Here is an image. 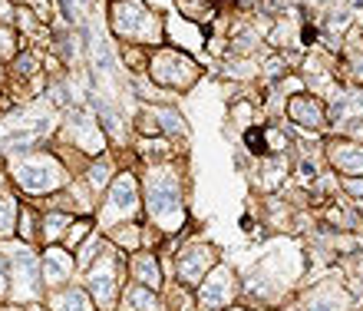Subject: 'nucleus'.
Listing matches in <instances>:
<instances>
[{"label": "nucleus", "instance_id": "19", "mask_svg": "<svg viewBox=\"0 0 363 311\" xmlns=\"http://www.w3.org/2000/svg\"><path fill=\"white\" fill-rule=\"evenodd\" d=\"M106 239H109V245L113 249H119L123 255H133L143 249V222H125V225H116V229H109L106 232Z\"/></svg>", "mask_w": 363, "mask_h": 311}, {"label": "nucleus", "instance_id": "8", "mask_svg": "<svg viewBox=\"0 0 363 311\" xmlns=\"http://www.w3.org/2000/svg\"><path fill=\"white\" fill-rule=\"evenodd\" d=\"M145 77L152 80L159 89L185 93V89L195 87V80H199V63L179 47H159V50H152V60H149V73H145Z\"/></svg>", "mask_w": 363, "mask_h": 311}, {"label": "nucleus", "instance_id": "18", "mask_svg": "<svg viewBox=\"0 0 363 311\" xmlns=\"http://www.w3.org/2000/svg\"><path fill=\"white\" fill-rule=\"evenodd\" d=\"M155 119H159V133H162L175 149H182L189 143V126H185L182 113H175L172 107H155Z\"/></svg>", "mask_w": 363, "mask_h": 311}, {"label": "nucleus", "instance_id": "10", "mask_svg": "<svg viewBox=\"0 0 363 311\" xmlns=\"http://www.w3.org/2000/svg\"><path fill=\"white\" fill-rule=\"evenodd\" d=\"M238 298V282H235V272H228L225 265H215L205 282L195 288V305L201 311H228Z\"/></svg>", "mask_w": 363, "mask_h": 311}, {"label": "nucleus", "instance_id": "27", "mask_svg": "<svg viewBox=\"0 0 363 311\" xmlns=\"http://www.w3.org/2000/svg\"><path fill=\"white\" fill-rule=\"evenodd\" d=\"M0 311H23V305H13V302H7V305H0Z\"/></svg>", "mask_w": 363, "mask_h": 311}, {"label": "nucleus", "instance_id": "14", "mask_svg": "<svg viewBox=\"0 0 363 311\" xmlns=\"http://www.w3.org/2000/svg\"><path fill=\"white\" fill-rule=\"evenodd\" d=\"M47 311H96V305L83 288V282H73L47 295Z\"/></svg>", "mask_w": 363, "mask_h": 311}, {"label": "nucleus", "instance_id": "5", "mask_svg": "<svg viewBox=\"0 0 363 311\" xmlns=\"http://www.w3.org/2000/svg\"><path fill=\"white\" fill-rule=\"evenodd\" d=\"M125 258L119 249H106L86 272L79 275L83 288L89 292L96 311H119V298H123V288L129 285V272H125Z\"/></svg>", "mask_w": 363, "mask_h": 311}, {"label": "nucleus", "instance_id": "3", "mask_svg": "<svg viewBox=\"0 0 363 311\" xmlns=\"http://www.w3.org/2000/svg\"><path fill=\"white\" fill-rule=\"evenodd\" d=\"M106 30L113 43H139L149 50L165 47V17L145 0H106Z\"/></svg>", "mask_w": 363, "mask_h": 311}, {"label": "nucleus", "instance_id": "15", "mask_svg": "<svg viewBox=\"0 0 363 311\" xmlns=\"http://www.w3.org/2000/svg\"><path fill=\"white\" fill-rule=\"evenodd\" d=\"M119 311H169V308H165L162 292H152V288L129 282L123 288V298H119Z\"/></svg>", "mask_w": 363, "mask_h": 311}, {"label": "nucleus", "instance_id": "6", "mask_svg": "<svg viewBox=\"0 0 363 311\" xmlns=\"http://www.w3.org/2000/svg\"><path fill=\"white\" fill-rule=\"evenodd\" d=\"M0 255H7L10 262V302L13 305L47 302L37 245H23L20 239H10V242H0Z\"/></svg>", "mask_w": 363, "mask_h": 311}, {"label": "nucleus", "instance_id": "11", "mask_svg": "<svg viewBox=\"0 0 363 311\" xmlns=\"http://www.w3.org/2000/svg\"><path fill=\"white\" fill-rule=\"evenodd\" d=\"M40 275H43L47 295L79 282L77 255L69 252V249H63V245H47V249H40Z\"/></svg>", "mask_w": 363, "mask_h": 311}, {"label": "nucleus", "instance_id": "22", "mask_svg": "<svg viewBox=\"0 0 363 311\" xmlns=\"http://www.w3.org/2000/svg\"><path fill=\"white\" fill-rule=\"evenodd\" d=\"M106 249H109V239H106V235L99 232V229H96V232L89 235L86 242H83V245L77 249V252H73V255H77V265H79V275L86 272L89 265H93L96 258H99V255L106 252Z\"/></svg>", "mask_w": 363, "mask_h": 311}, {"label": "nucleus", "instance_id": "13", "mask_svg": "<svg viewBox=\"0 0 363 311\" xmlns=\"http://www.w3.org/2000/svg\"><path fill=\"white\" fill-rule=\"evenodd\" d=\"M119 175V163H116L113 153H103L96 156V159H89L86 169H83V175H77V179H83V185H86L89 192H93V199L99 202L106 195V189L113 185V179Z\"/></svg>", "mask_w": 363, "mask_h": 311}, {"label": "nucleus", "instance_id": "21", "mask_svg": "<svg viewBox=\"0 0 363 311\" xmlns=\"http://www.w3.org/2000/svg\"><path fill=\"white\" fill-rule=\"evenodd\" d=\"M40 209L33 202L20 205V219H17V239L23 245H37L40 249Z\"/></svg>", "mask_w": 363, "mask_h": 311}, {"label": "nucleus", "instance_id": "17", "mask_svg": "<svg viewBox=\"0 0 363 311\" xmlns=\"http://www.w3.org/2000/svg\"><path fill=\"white\" fill-rule=\"evenodd\" d=\"M116 60L125 70V77H143V73H149L152 50L139 47V43H116Z\"/></svg>", "mask_w": 363, "mask_h": 311}, {"label": "nucleus", "instance_id": "25", "mask_svg": "<svg viewBox=\"0 0 363 311\" xmlns=\"http://www.w3.org/2000/svg\"><path fill=\"white\" fill-rule=\"evenodd\" d=\"M245 149L248 153H255V156H264L268 153V133L264 129H245Z\"/></svg>", "mask_w": 363, "mask_h": 311}, {"label": "nucleus", "instance_id": "4", "mask_svg": "<svg viewBox=\"0 0 363 311\" xmlns=\"http://www.w3.org/2000/svg\"><path fill=\"white\" fill-rule=\"evenodd\" d=\"M125 222H145L143 182H139V173H135V169H119L113 185L106 189V195L99 199V205H96V225H99L103 235Z\"/></svg>", "mask_w": 363, "mask_h": 311}, {"label": "nucleus", "instance_id": "1", "mask_svg": "<svg viewBox=\"0 0 363 311\" xmlns=\"http://www.w3.org/2000/svg\"><path fill=\"white\" fill-rule=\"evenodd\" d=\"M7 153V173L10 185L23 202H40L47 195L60 192L73 182V175L67 173V165L50 153L47 143H33V146L20 149H4Z\"/></svg>", "mask_w": 363, "mask_h": 311}, {"label": "nucleus", "instance_id": "7", "mask_svg": "<svg viewBox=\"0 0 363 311\" xmlns=\"http://www.w3.org/2000/svg\"><path fill=\"white\" fill-rule=\"evenodd\" d=\"M53 139L73 146L77 153L86 156V159H96V156L109 153V139H106L96 113L86 109V107H79V103L77 107H69L67 113L60 116V126H57V133H53Z\"/></svg>", "mask_w": 363, "mask_h": 311}, {"label": "nucleus", "instance_id": "9", "mask_svg": "<svg viewBox=\"0 0 363 311\" xmlns=\"http://www.w3.org/2000/svg\"><path fill=\"white\" fill-rule=\"evenodd\" d=\"M215 265H218V249H215V245L182 242L172 255V282H179L195 292Z\"/></svg>", "mask_w": 363, "mask_h": 311}, {"label": "nucleus", "instance_id": "24", "mask_svg": "<svg viewBox=\"0 0 363 311\" xmlns=\"http://www.w3.org/2000/svg\"><path fill=\"white\" fill-rule=\"evenodd\" d=\"M27 47L30 43L17 33V27H4V23H0V63H4V67H10L13 57H17L20 50H27Z\"/></svg>", "mask_w": 363, "mask_h": 311}, {"label": "nucleus", "instance_id": "16", "mask_svg": "<svg viewBox=\"0 0 363 311\" xmlns=\"http://www.w3.org/2000/svg\"><path fill=\"white\" fill-rule=\"evenodd\" d=\"M73 219H77V215L47 209V212L40 215V249H47V245H63V235H67V229L73 225Z\"/></svg>", "mask_w": 363, "mask_h": 311}, {"label": "nucleus", "instance_id": "26", "mask_svg": "<svg viewBox=\"0 0 363 311\" xmlns=\"http://www.w3.org/2000/svg\"><path fill=\"white\" fill-rule=\"evenodd\" d=\"M10 302V262L7 255H0V305Z\"/></svg>", "mask_w": 363, "mask_h": 311}, {"label": "nucleus", "instance_id": "12", "mask_svg": "<svg viewBox=\"0 0 363 311\" xmlns=\"http://www.w3.org/2000/svg\"><path fill=\"white\" fill-rule=\"evenodd\" d=\"M125 272H129V282L143 285V288H152V292H162L169 275H165V265L159 258V252H149V249H139L125 258Z\"/></svg>", "mask_w": 363, "mask_h": 311}, {"label": "nucleus", "instance_id": "2", "mask_svg": "<svg viewBox=\"0 0 363 311\" xmlns=\"http://www.w3.org/2000/svg\"><path fill=\"white\" fill-rule=\"evenodd\" d=\"M139 182H143L145 222H152L169 239H175L179 229L185 225V195H182V182H179V165L175 163L143 165L139 169Z\"/></svg>", "mask_w": 363, "mask_h": 311}, {"label": "nucleus", "instance_id": "23", "mask_svg": "<svg viewBox=\"0 0 363 311\" xmlns=\"http://www.w3.org/2000/svg\"><path fill=\"white\" fill-rule=\"evenodd\" d=\"M96 229H99V225H96V215H77V219H73V225L67 229V235H63V249L77 252L79 245L86 242Z\"/></svg>", "mask_w": 363, "mask_h": 311}, {"label": "nucleus", "instance_id": "20", "mask_svg": "<svg viewBox=\"0 0 363 311\" xmlns=\"http://www.w3.org/2000/svg\"><path fill=\"white\" fill-rule=\"evenodd\" d=\"M20 205H23V199H20L13 189L0 195V242H10V239H17Z\"/></svg>", "mask_w": 363, "mask_h": 311}]
</instances>
